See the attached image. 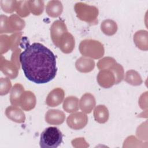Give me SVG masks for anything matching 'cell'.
<instances>
[{"instance_id":"30bf717a","label":"cell","mask_w":148,"mask_h":148,"mask_svg":"<svg viewBox=\"0 0 148 148\" xmlns=\"http://www.w3.org/2000/svg\"><path fill=\"white\" fill-rule=\"evenodd\" d=\"M36 105V97L35 94L30 91H24L19 102V106L25 111H29L34 109Z\"/></svg>"},{"instance_id":"d4e9b609","label":"cell","mask_w":148,"mask_h":148,"mask_svg":"<svg viewBox=\"0 0 148 148\" xmlns=\"http://www.w3.org/2000/svg\"><path fill=\"white\" fill-rule=\"evenodd\" d=\"M12 87L10 79L8 77L1 78L0 79V94L1 95L7 94Z\"/></svg>"},{"instance_id":"277c9868","label":"cell","mask_w":148,"mask_h":148,"mask_svg":"<svg viewBox=\"0 0 148 148\" xmlns=\"http://www.w3.org/2000/svg\"><path fill=\"white\" fill-rule=\"evenodd\" d=\"M24 27L25 21L15 14L9 17L1 15V34L16 32L23 29Z\"/></svg>"},{"instance_id":"4fadbf2b","label":"cell","mask_w":148,"mask_h":148,"mask_svg":"<svg viewBox=\"0 0 148 148\" xmlns=\"http://www.w3.org/2000/svg\"><path fill=\"white\" fill-rule=\"evenodd\" d=\"M5 114L9 119L17 123H24L25 120L24 112L17 106H8L5 110Z\"/></svg>"},{"instance_id":"d6986e66","label":"cell","mask_w":148,"mask_h":148,"mask_svg":"<svg viewBox=\"0 0 148 148\" xmlns=\"http://www.w3.org/2000/svg\"><path fill=\"white\" fill-rule=\"evenodd\" d=\"M79 99L74 96L66 97L63 103V109L68 113H73L78 110L79 106Z\"/></svg>"},{"instance_id":"7402d4cb","label":"cell","mask_w":148,"mask_h":148,"mask_svg":"<svg viewBox=\"0 0 148 148\" xmlns=\"http://www.w3.org/2000/svg\"><path fill=\"white\" fill-rule=\"evenodd\" d=\"M125 81L133 86L140 85L142 82L141 77L139 73L134 70L128 71L126 72Z\"/></svg>"},{"instance_id":"ffe728a7","label":"cell","mask_w":148,"mask_h":148,"mask_svg":"<svg viewBox=\"0 0 148 148\" xmlns=\"http://www.w3.org/2000/svg\"><path fill=\"white\" fill-rule=\"evenodd\" d=\"M101 29L103 34L108 36H111L117 32V25L116 23L113 20L108 19L102 23Z\"/></svg>"},{"instance_id":"ac0fdd59","label":"cell","mask_w":148,"mask_h":148,"mask_svg":"<svg viewBox=\"0 0 148 148\" xmlns=\"http://www.w3.org/2000/svg\"><path fill=\"white\" fill-rule=\"evenodd\" d=\"M109 111L108 108L103 105H99L94 109V116L95 120L101 124L106 123L109 119Z\"/></svg>"},{"instance_id":"7a4b0ae2","label":"cell","mask_w":148,"mask_h":148,"mask_svg":"<svg viewBox=\"0 0 148 148\" xmlns=\"http://www.w3.org/2000/svg\"><path fill=\"white\" fill-rule=\"evenodd\" d=\"M63 135L56 127L45 129L40 134L39 145L42 148H56L62 142Z\"/></svg>"},{"instance_id":"52a82bcc","label":"cell","mask_w":148,"mask_h":148,"mask_svg":"<svg viewBox=\"0 0 148 148\" xmlns=\"http://www.w3.org/2000/svg\"><path fill=\"white\" fill-rule=\"evenodd\" d=\"M98 84L104 88H109L116 84V77L110 69H102L97 76Z\"/></svg>"},{"instance_id":"9c48e42d","label":"cell","mask_w":148,"mask_h":148,"mask_svg":"<svg viewBox=\"0 0 148 148\" xmlns=\"http://www.w3.org/2000/svg\"><path fill=\"white\" fill-rule=\"evenodd\" d=\"M58 47L64 53H71L75 47V39L73 35L68 32L64 34L60 39Z\"/></svg>"},{"instance_id":"ba28073f","label":"cell","mask_w":148,"mask_h":148,"mask_svg":"<svg viewBox=\"0 0 148 148\" xmlns=\"http://www.w3.org/2000/svg\"><path fill=\"white\" fill-rule=\"evenodd\" d=\"M65 96L64 91L61 88H56L51 90L47 95L46 103L50 107H55L63 101Z\"/></svg>"},{"instance_id":"7c38bea8","label":"cell","mask_w":148,"mask_h":148,"mask_svg":"<svg viewBox=\"0 0 148 148\" xmlns=\"http://www.w3.org/2000/svg\"><path fill=\"white\" fill-rule=\"evenodd\" d=\"M95 99L90 93H85L80 98L79 106L81 110L85 113H90L95 106Z\"/></svg>"},{"instance_id":"6da1fadb","label":"cell","mask_w":148,"mask_h":148,"mask_svg":"<svg viewBox=\"0 0 148 148\" xmlns=\"http://www.w3.org/2000/svg\"><path fill=\"white\" fill-rule=\"evenodd\" d=\"M19 60L25 77L36 84L47 83L56 76V56L42 43H28Z\"/></svg>"},{"instance_id":"5bb4252c","label":"cell","mask_w":148,"mask_h":148,"mask_svg":"<svg viewBox=\"0 0 148 148\" xmlns=\"http://www.w3.org/2000/svg\"><path fill=\"white\" fill-rule=\"evenodd\" d=\"M1 70L10 79H14L18 75V66H16L12 61H9L5 59L3 60L1 56Z\"/></svg>"},{"instance_id":"8fae6325","label":"cell","mask_w":148,"mask_h":148,"mask_svg":"<svg viewBox=\"0 0 148 148\" xmlns=\"http://www.w3.org/2000/svg\"><path fill=\"white\" fill-rule=\"evenodd\" d=\"M65 119L64 113L58 109H50L45 115L46 121L51 125H60Z\"/></svg>"},{"instance_id":"603a6c76","label":"cell","mask_w":148,"mask_h":148,"mask_svg":"<svg viewBox=\"0 0 148 148\" xmlns=\"http://www.w3.org/2000/svg\"><path fill=\"white\" fill-rule=\"evenodd\" d=\"M29 11L34 15H40L42 13L44 9V2L41 1H28Z\"/></svg>"},{"instance_id":"e0dca14e","label":"cell","mask_w":148,"mask_h":148,"mask_svg":"<svg viewBox=\"0 0 148 148\" xmlns=\"http://www.w3.org/2000/svg\"><path fill=\"white\" fill-rule=\"evenodd\" d=\"M24 91V87L21 84L16 83L13 86L10 95V102L13 106H19L20 99Z\"/></svg>"},{"instance_id":"5b68a950","label":"cell","mask_w":148,"mask_h":148,"mask_svg":"<svg viewBox=\"0 0 148 148\" xmlns=\"http://www.w3.org/2000/svg\"><path fill=\"white\" fill-rule=\"evenodd\" d=\"M88 117L83 112H76L69 115L66 120L69 127L75 130L83 128L87 124Z\"/></svg>"},{"instance_id":"484cf974","label":"cell","mask_w":148,"mask_h":148,"mask_svg":"<svg viewBox=\"0 0 148 148\" xmlns=\"http://www.w3.org/2000/svg\"><path fill=\"white\" fill-rule=\"evenodd\" d=\"M116 64V62L113 58L105 57L99 60V61L97 64V66L99 69H103L104 68H110Z\"/></svg>"},{"instance_id":"2e32d148","label":"cell","mask_w":148,"mask_h":148,"mask_svg":"<svg viewBox=\"0 0 148 148\" xmlns=\"http://www.w3.org/2000/svg\"><path fill=\"white\" fill-rule=\"evenodd\" d=\"M63 10V6L60 1H51L48 2L46 8V13L51 17H57L60 16Z\"/></svg>"},{"instance_id":"8992f818","label":"cell","mask_w":148,"mask_h":148,"mask_svg":"<svg viewBox=\"0 0 148 148\" xmlns=\"http://www.w3.org/2000/svg\"><path fill=\"white\" fill-rule=\"evenodd\" d=\"M67 32L66 26L63 21L58 20L53 22L50 27V36L56 46L58 47L61 36Z\"/></svg>"},{"instance_id":"3957f363","label":"cell","mask_w":148,"mask_h":148,"mask_svg":"<svg viewBox=\"0 0 148 148\" xmlns=\"http://www.w3.org/2000/svg\"><path fill=\"white\" fill-rule=\"evenodd\" d=\"M79 50L83 56L94 59L99 58L104 54L103 45L99 41L92 39L82 40L79 45Z\"/></svg>"},{"instance_id":"cb8c5ba5","label":"cell","mask_w":148,"mask_h":148,"mask_svg":"<svg viewBox=\"0 0 148 148\" xmlns=\"http://www.w3.org/2000/svg\"><path fill=\"white\" fill-rule=\"evenodd\" d=\"M16 5V11L21 17H26L29 14L30 11L28 8V1L17 2Z\"/></svg>"},{"instance_id":"44dd1931","label":"cell","mask_w":148,"mask_h":148,"mask_svg":"<svg viewBox=\"0 0 148 148\" xmlns=\"http://www.w3.org/2000/svg\"><path fill=\"white\" fill-rule=\"evenodd\" d=\"M147 31L140 30L137 31L134 36V41L136 46L141 50H145L144 47L147 49Z\"/></svg>"},{"instance_id":"9a60e30c","label":"cell","mask_w":148,"mask_h":148,"mask_svg":"<svg viewBox=\"0 0 148 148\" xmlns=\"http://www.w3.org/2000/svg\"><path fill=\"white\" fill-rule=\"evenodd\" d=\"M75 66L77 70L79 72L87 73L93 70L95 66V62L91 59L80 57L76 61Z\"/></svg>"},{"instance_id":"4316f807","label":"cell","mask_w":148,"mask_h":148,"mask_svg":"<svg viewBox=\"0 0 148 148\" xmlns=\"http://www.w3.org/2000/svg\"><path fill=\"white\" fill-rule=\"evenodd\" d=\"M16 2L15 1H1V6L5 12L12 13L16 9Z\"/></svg>"}]
</instances>
